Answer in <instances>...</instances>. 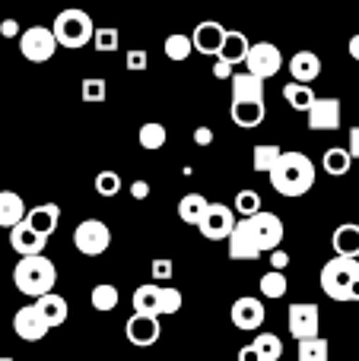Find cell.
<instances>
[{
  "label": "cell",
  "instance_id": "1",
  "mask_svg": "<svg viewBox=\"0 0 359 361\" xmlns=\"http://www.w3.org/2000/svg\"><path fill=\"white\" fill-rule=\"evenodd\" d=\"M267 178L280 197H305L315 187V162L302 152H283L280 165Z\"/></svg>",
  "mask_w": 359,
  "mask_h": 361
},
{
  "label": "cell",
  "instance_id": "2",
  "mask_svg": "<svg viewBox=\"0 0 359 361\" xmlns=\"http://www.w3.org/2000/svg\"><path fill=\"white\" fill-rule=\"evenodd\" d=\"M54 282H57V267L45 254L42 257H19V263L13 267V286L35 301L54 292Z\"/></svg>",
  "mask_w": 359,
  "mask_h": 361
},
{
  "label": "cell",
  "instance_id": "3",
  "mask_svg": "<svg viewBox=\"0 0 359 361\" xmlns=\"http://www.w3.org/2000/svg\"><path fill=\"white\" fill-rule=\"evenodd\" d=\"M51 32H54L57 44H64V48H70V51H80L83 44L93 42L95 25H93V16H89L86 10H76V6H70V10L57 13Z\"/></svg>",
  "mask_w": 359,
  "mask_h": 361
},
{
  "label": "cell",
  "instance_id": "4",
  "mask_svg": "<svg viewBox=\"0 0 359 361\" xmlns=\"http://www.w3.org/2000/svg\"><path fill=\"white\" fill-rule=\"evenodd\" d=\"M322 292L331 301H350V292L359 282V260H347V257H334L322 267Z\"/></svg>",
  "mask_w": 359,
  "mask_h": 361
},
{
  "label": "cell",
  "instance_id": "5",
  "mask_svg": "<svg viewBox=\"0 0 359 361\" xmlns=\"http://www.w3.org/2000/svg\"><path fill=\"white\" fill-rule=\"evenodd\" d=\"M73 244L83 257H99L112 247V228L102 219H83L73 231Z\"/></svg>",
  "mask_w": 359,
  "mask_h": 361
},
{
  "label": "cell",
  "instance_id": "6",
  "mask_svg": "<svg viewBox=\"0 0 359 361\" xmlns=\"http://www.w3.org/2000/svg\"><path fill=\"white\" fill-rule=\"evenodd\" d=\"M57 48H61V44H57L54 32H51L48 25H29V29L23 32V38H19V51H23V57L32 63L51 61Z\"/></svg>",
  "mask_w": 359,
  "mask_h": 361
},
{
  "label": "cell",
  "instance_id": "7",
  "mask_svg": "<svg viewBox=\"0 0 359 361\" xmlns=\"http://www.w3.org/2000/svg\"><path fill=\"white\" fill-rule=\"evenodd\" d=\"M245 222V228L252 231V238H254V244H258L261 250H277L280 247V241H283V222H280V216H273V212H267V209H261L258 216H252V219H242Z\"/></svg>",
  "mask_w": 359,
  "mask_h": 361
},
{
  "label": "cell",
  "instance_id": "8",
  "mask_svg": "<svg viewBox=\"0 0 359 361\" xmlns=\"http://www.w3.org/2000/svg\"><path fill=\"white\" fill-rule=\"evenodd\" d=\"M290 336L296 343H305V339H318V330H322V311L312 301H299V305H290Z\"/></svg>",
  "mask_w": 359,
  "mask_h": 361
},
{
  "label": "cell",
  "instance_id": "9",
  "mask_svg": "<svg viewBox=\"0 0 359 361\" xmlns=\"http://www.w3.org/2000/svg\"><path fill=\"white\" fill-rule=\"evenodd\" d=\"M280 67H283V54H280L277 44H271V42H254L252 44V51H248V61H245L248 73L267 82L271 76L280 73Z\"/></svg>",
  "mask_w": 359,
  "mask_h": 361
},
{
  "label": "cell",
  "instance_id": "10",
  "mask_svg": "<svg viewBox=\"0 0 359 361\" xmlns=\"http://www.w3.org/2000/svg\"><path fill=\"white\" fill-rule=\"evenodd\" d=\"M235 225H239L235 209H229L226 203H210L207 216H204V222L197 225V228H201V235L207 238V241H223V238H233Z\"/></svg>",
  "mask_w": 359,
  "mask_h": 361
},
{
  "label": "cell",
  "instance_id": "11",
  "mask_svg": "<svg viewBox=\"0 0 359 361\" xmlns=\"http://www.w3.org/2000/svg\"><path fill=\"white\" fill-rule=\"evenodd\" d=\"M124 336L131 345L137 349H146V345H156L159 336H163V324L159 317H150V314H134L124 324Z\"/></svg>",
  "mask_w": 359,
  "mask_h": 361
},
{
  "label": "cell",
  "instance_id": "12",
  "mask_svg": "<svg viewBox=\"0 0 359 361\" xmlns=\"http://www.w3.org/2000/svg\"><path fill=\"white\" fill-rule=\"evenodd\" d=\"M229 314H233V324L245 333L261 330V326H264V317H267L264 301L254 298V295H242V298H235V305H233Z\"/></svg>",
  "mask_w": 359,
  "mask_h": 361
},
{
  "label": "cell",
  "instance_id": "13",
  "mask_svg": "<svg viewBox=\"0 0 359 361\" xmlns=\"http://www.w3.org/2000/svg\"><path fill=\"white\" fill-rule=\"evenodd\" d=\"M226 35H229V29H223L216 19H204V23L194 29L191 42H194V51H197V54L220 57V54H223V44H226Z\"/></svg>",
  "mask_w": 359,
  "mask_h": 361
},
{
  "label": "cell",
  "instance_id": "14",
  "mask_svg": "<svg viewBox=\"0 0 359 361\" xmlns=\"http://www.w3.org/2000/svg\"><path fill=\"white\" fill-rule=\"evenodd\" d=\"M13 330H16V336L25 339V343H38V339L48 336L51 326L45 324L42 311H38L35 305H25V307H19V311L13 314Z\"/></svg>",
  "mask_w": 359,
  "mask_h": 361
},
{
  "label": "cell",
  "instance_id": "15",
  "mask_svg": "<svg viewBox=\"0 0 359 361\" xmlns=\"http://www.w3.org/2000/svg\"><path fill=\"white\" fill-rule=\"evenodd\" d=\"M341 99H334V95H324V99H318L315 105L309 108V130H337L341 127Z\"/></svg>",
  "mask_w": 359,
  "mask_h": 361
},
{
  "label": "cell",
  "instance_id": "16",
  "mask_svg": "<svg viewBox=\"0 0 359 361\" xmlns=\"http://www.w3.org/2000/svg\"><path fill=\"white\" fill-rule=\"evenodd\" d=\"M57 222H61V206L57 203H42V206H32L25 212V225L32 231H38L42 238H51L57 231Z\"/></svg>",
  "mask_w": 359,
  "mask_h": 361
},
{
  "label": "cell",
  "instance_id": "17",
  "mask_svg": "<svg viewBox=\"0 0 359 361\" xmlns=\"http://www.w3.org/2000/svg\"><path fill=\"white\" fill-rule=\"evenodd\" d=\"M290 73L293 82H302V86H312V82L322 76V57L315 51H296L290 57Z\"/></svg>",
  "mask_w": 359,
  "mask_h": 361
},
{
  "label": "cell",
  "instance_id": "18",
  "mask_svg": "<svg viewBox=\"0 0 359 361\" xmlns=\"http://www.w3.org/2000/svg\"><path fill=\"white\" fill-rule=\"evenodd\" d=\"M45 244H48V238H42L38 231H32L25 222H19L16 228L10 231V247L16 250L19 257H42Z\"/></svg>",
  "mask_w": 359,
  "mask_h": 361
},
{
  "label": "cell",
  "instance_id": "19",
  "mask_svg": "<svg viewBox=\"0 0 359 361\" xmlns=\"http://www.w3.org/2000/svg\"><path fill=\"white\" fill-rule=\"evenodd\" d=\"M334 254L337 257H347V260H359V225L356 222H343L334 228Z\"/></svg>",
  "mask_w": 359,
  "mask_h": 361
},
{
  "label": "cell",
  "instance_id": "20",
  "mask_svg": "<svg viewBox=\"0 0 359 361\" xmlns=\"http://www.w3.org/2000/svg\"><path fill=\"white\" fill-rule=\"evenodd\" d=\"M261 254H264V250L254 244L252 231L245 228V222H239L233 231V238H229V257H233V260H258Z\"/></svg>",
  "mask_w": 359,
  "mask_h": 361
},
{
  "label": "cell",
  "instance_id": "21",
  "mask_svg": "<svg viewBox=\"0 0 359 361\" xmlns=\"http://www.w3.org/2000/svg\"><path fill=\"white\" fill-rule=\"evenodd\" d=\"M25 222V203L16 190H0V228H16Z\"/></svg>",
  "mask_w": 359,
  "mask_h": 361
},
{
  "label": "cell",
  "instance_id": "22",
  "mask_svg": "<svg viewBox=\"0 0 359 361\" xmlns=\"http://www.w3.org/2000/svg\"><path fill=\"white\" fill-rule=\"evenodd\" d=\"M229 114H233L235 127H242V130H254V127H261L267 108H264V102H233Z\"/></svg>",
  "mask_w": 359,
  "mask_h": 361
},
{
  "label": "cell",
  "instance_id": "23",
  "mask_svg": "<svg viewBox=\"0 0 359 361\" xmlns=\"http://www.w3.org/2000/svg\"><path fill=\"white\" fill-rule=\"evenodd\" d=\"M233 102H264V80L245 73L233 76Z\"/></svg>",
  "mask_w": 359,
  "mask_h": 361
},
{
  "label": "cell",
  "instance_id": "24",
  "mask_svg": "<svg viewBox=\"0 0 359 361\" xmlns=\"http://www.w3.org/2000/svg\"><path fill=\"white\" fill-rule=\"evenodd\" d=\"M35 307L42 311L45 324H48L51 330H54V326H61V324H67L70 307H67V301H64L57 292H51V295H45V298H38V301H35Z\"/></svg>",
  "mask_w": 359,
  "mask_h": 361
},
{
  "label": "cell",
  "instance_id": "25",
  "mask_svg": "<svg viewBox=\"0 0 359 361\" xmlns=\"http://www.w3.org/2000/svg\"><path fill=\"white\" fill-rule=\"evenodd\" d=\"M248 51H252V42H248L245 32L229 29L226 44H223V54H220L223 61H229L233 67H239V63H245V61H248Z\"/></svg>",
  "mask_w": 359,
  "mask_h": 361
},
{
  "label": "cell",
  "instance_id": "26",
  "mask_svg": "<svg viewBox=\"0 0 359 361\" xmlns=\"http://www.w3.org/2000/svg\"><path fill=\"white\" fill-rule=\"evenodd\" d=\"M210 209V200L204 197V193H184L182 203H178V216H182V222L188 225H201L204 216H207Z\"/></svg>",
  "mask_w": 359,
  "mask_h": 361
},
{
  "label": "cell",
  "instance_id": "27",
  "mask_svg": "<svg viewBox=\"0 0 359 361\" xmlns=\"http://www.w3.org/2000/svg\"><path fill=\"white\" fill-rule=\"evenodd\" d=\"M283 99H286V105H290L293 111L309 114V108L318 102V95L312 92V86H302V82H286V86H283Z\"/></svg>",
  "mask_w": 359,
  "mask_h": 361
},
{
  "label": "cell",
  "instance_id": "28",
  "mask_svg": "<svg viewBox=\"0 0 359 361\" xmlns=\"http://www.w3.org/2000/svg\"><path fill=\"white\" fill-rule=\"evenodd\" d=\"M350 165H353V156H350V149H341V146H331L322 159V169L331 178H343L350 171Z\"/></svg>",
  "mask_w": 359,
  "mask_h": 361
},
{
  "label": "cell",
  "instance_id": "29",
  "mask_svg": "<svg viewBox=\"0 0 359 361\" xmlns=\"http://www.w3.org/2000/svg\"><path fill=\"white\" fill-rule=\"evenodd\" d=\"M137 140H140V146H143L146 152H156V149H163V146H165L169 130H165L159 121H146V124L137 130Z\"/></svg>",
  "mask_w": 359,
  "mask_h": 361
},
{
  "label": "cell",
  "instance_id": "30",
  "mask_svg": "<svg viewBox=\"0 0 359 361\" xmlns=\"http://www.w3.org/2000/svg\"><path fill=\"white\" fill-rule=\"evenodd\" d=\"M252 345L261 355V361H280L283 358V339H280L277 333H258Z\"/></svg>",
  "mask_w": 359,
  "mask_h": 361
},
{
  "label": "cell",
  "instance_id": "31",
  "mask_svg": "<svg viewBox=\"0 0 359 361\" xmlns=\"http://www.w3.org/2000/svg\"><path fill=\"white\" fill-rule=\"evenodd\" d=\"M134 314H150V317H156V301H159V286L156 282H146V286H140L137 292H134Z\"/></svg>",
  "mask_w": 359,
  "mask_h": 361
},
{
  "label": "cell",
  "instance_id": "32",
  "mask_svg": "<svg viewBox=\"0 0 359 361\" xmlns=\"http://www.w3.org/2000/svg\"><path fill=\"white\" fill-rule=\"evenodd\" d=\"M163 51H165V57L169 61H188L191 57V51H194V42H191V35H182V32H172L169 38H165V44H163Z\"/></svg>",
  "mask_w": 359,
  "mask_h": 361
},
{
  "label": "cell",
  "instance_id": "33",
  "mask_svg": "<svg viewBox=\"0 0 359 361\" xmlns=\"http://www.w3.org/2000/svg\"><path fill=\"white\" fill-rule=\"evenodd\" d=\"M296 361H331V345L328 339H305L299 343V352H296Z\"/></svg>",
  "mask_w": 359,
  "mask_h": 361
},
{
  "label": "cell",
  "instance_id": "34",
  "mask_svg": "<svg viewBox=\"0 0 359 361\" xmlns=\"http://www.w3.org/2000/svg\"><path fill=\"white\" fill-rule=\"evenodd\" d=\"M89 301H93L95 311H114V307H118V301H121V292L112 286V282H102V286L93 288Z\"/></svg>",
  "mask_w": 359,
  "mask_h": 361
},
{
  "label": "cell",
  "instance_id": "35",
  "mask_svg": "<svg viewBox=\"0 0 359 361\" xmlns=\"http://www.w3.org/2000/svg\"><path fill=\"white\" fill-rule=\"evenodd\" d=\"M286 292H290L286 273H277V269H271V273L261 276V295H264V298H283Z\"/></svg>",
  "mask_w": 359,
  "mask_h": 361
},
{
  "label": "cell",
  "instance_id": "36",
  "mask_svg": "<svg viewBox=\"0 0 359 361\" xmlns=\"http://www.w3.org/2000/svg\"><path fill=\"white\" fill-rule=\"evenodd\" d=\"M182 292L169 286H159V301H156V317H169V314L182 311Z\"/></svg>",
  "mask_w": 359,
  "mask_h": 361
},
{
  "label": "cell",
  "instance_id": "37",
  "mask_svg": "<svg viewBox=\"0 0 359 361\" xmlns=\"http://www.w3.org/2000/svg\"><path fill=\"white\" fill-rule=\"evenodd\" d=\"M235 212H239L242 219H252L261 212V193L252 190V187H245V190L235 193Z\"/></svg>",
  "mask_w": 359,
  "mask_h": 361
},
{
  "label": "cell",
  "instance_id": "38",
  "mask_svg": "<svg viewBox=\"0 0 359 361\" xmlns=\"http://www.w3.org/2000/svg\"><path fill=\"white\" fill-rule=\"evenodd\" d=\"M280 159H283L280 146H254V171H267L271 175L280 165Z\"/></svg>",
  "mask_w": 359,
  "mask_h": 361
},
{
  "label": "cell",
  "instance_id": "39",
  "mask_svg": "<svg viewBox=\"0 0 359 361\" xmlns=\"http://www.w3.org/2000/svg\"><path fill=\"white\" fill-rule=\"evenodd\" d=\"M93 44H95V51H105V54H114V51L121 48V32L118 29H108V25H102V29H95V35H93Z\"/></svg>",
  "mask_w": 359,
  "mask_h": 361
},
{
  "label": "cell",
  "instance_id": "40",
  "mask_svg": "<svg viewBox=\"0 0 359 361\" xmlns=\"http://www.w3.org/2000/svg\"><path fill=\"white\" fill-rule=\"evenodd\" d=\"M105 92H108V86H105V80H102V76H89V80H83V89H80L83 102L99 105V102H105Z\"/></svg>",
  "mask_w": 359,
  "mask_h": 361
},
{
  "label": "cell",
  "instance_id": "41",
  "mask_svg": "<svg viewBox=\"0 0 359 361\" xmlns=\"http://www.w3.org/2000/svg\"><path fill=\"white\" fill-rule=\"evenodd\" d=\"M93 187H95L99 197H114V193L121 190V175L118 171H99L95 180H93Z\"/></svg>",
  "mask_w": 359,
  "mask_h": 361
},
{
  "label": "cell",
  "instance_id": "42",
  "mask_svg": "<svg viewBox=\"0 0 359 361\" xmlns=\"http://www.w3.org/2000/svg\"><path fill=\"white\" fill-rule=\"evenodd\" d=\"M172 269H175V267H172V260L159 257V260H153V279H156V282H165V279L172 276Z\"/></svg>",
  "mask_w": 359,
  "mask_h": 361
},
{
  "label": "cell",
  "instance_id": "43",
  "mask_svg": "<svg viewBox=\"0 0 359 361\" xmlns=\"http://www.w3.org/2000/svg\"><path fill=\"white\" fill-rule=\"evenodd\" d=\"M127 70H146V51H127Z\"/></svg>",
  "mask_w": 359,
  "mask_h": 361
},
{
  "label": "cell",
  "instance_id": "44",
  "mask_svg": "<svg viewBox=\"0 0 359 361\" xmlns=\"http://www.w3.org/2000/svg\"><path fill=\"white\" fill-rule=\"evenodd\" d=\"M213 76L216 80H233V63L229 61H223V57H216V63H213Z\"/></svg>",
  "mask_w": 359,
  "mask_h": 361
},
{
  "label": "cell",
  "instance_id": "45",
  "mask_svg": "<svg viewBox=\"0 0 359 361\" xmlns=\"http://www.w3.org/2000/svg\"><path fill=\"white\" fill-rule=\"evenodd\" d=\"M0 35L4 38H23V29H19L16 19H4V23H0Z\"/></svg>",
  "mask_w": 359,
  "mask_h": 361
},
{
  "label": "cell",
  "instance_id": "46",
  "mask_svg": "<svg viewBox=\"0 0 359 361\" xmlns=\"http://www.w3.org/2000/svg\"><path fill=\"white\" fill-rule=\"evenodd\" d=\"M271 267L277 269V273H283V269L290 267V254H286L283 247H277V250H273V254H271Z\"/></svg>",
  "mask_w": 359,
  "mask_h": 361
},
{
  "label": "cell",
  "instance_id": "47",
  "mask_svg": "<svg viewBox=\"0 0 359 361\" xmlns=\"http://www.w3.org/2000/svg\"><path fill=\"white\" fill-rule=\"evenodd\" d=\"M194 143L197 146H210V143H213V130H210V127H197V130H194Z\"/></svg>",
  "mask_w": 359,
  "mask_h": 361
},
{
  "label": "cell",
  "instance_id": "48",
  "mask_svg": "<svg viewBox=\"0 0 359 361\" xmlns=\"http://www.w3.org/2000/svg\"><path fill=\"white\" fill-rule=\"evenodd\" d=\"M131 197L134 200H146V197H150V184H146V180H134V184H131Z\"/></svg>",
  "mask_w": 359,
  "mask_h": 361
},
{
  "label": "cell",
  "instance_id": "49",
  "mask_svg": "<svg viewBox=\"0 0 359 361\" xmlns=\"http://www.w3.org/2000/svg\"><path fill=\"white\" fill-rule=\"evenodd\" d=\"M239 361H261V355L254 352V345H242V349H239Z\"/></svg>",
  "mask_w": 359,
  "mask_h": 361
},
{
  "label": "cell",
  "instance_id": "50",
  "mask_svg": "<svg viewBox=\"0 0 359 361\" xmlns=\"http://www.w3.org/2000/svg\"><path fill=\"white\" fill-rule=\"evenodd\" d=\"M350 156L359 159V127H353V130H350Z\"/></svg>",
  "mask_w": 359,
  "mask_h": 361
},
{
  "label": "cell",
  "instance_id": "51",
  "mask_svg": "<svg viewBox=\"0 0 359 361\" xmlns=\"http://www.w3.org/2000/svg\"><path fill=\"white\" fill-rule=\"evenodd\" d=\"M347 51H350V57H353V61H359V35H353V38H350Z\"/></svg>",
  "mask_w": 359,
  "mask_h": 361
},
{
  "label": "cell",
  "instance_id": "52",
  "mask_svg": "<svg viewBox=\"0 0 359 361\" xmlns=\"http://www.w3.org/2000/svg\"><path fill=\"white\" fill-rule=\"evenodd\" d=\"M350 301H359V282L353 286V292H350Z\"/></svg>",
  "mask_w": 359,
  "mask_h": 361
},
{
  "label": "cell",
  "instance_id": "53",
  "mask_svg": "<svg viewBox=\"0 0 359 361\" xmlns=\"http://www.w3.org/2000/svg\"><path fill=\"white\" fill-rule=\"evenodd\" d=\"M0 361H13V358H6V355H0Z\"/></svg>",
  "mask_w": 359,
  "mask_h": 361
}]
</instances>
